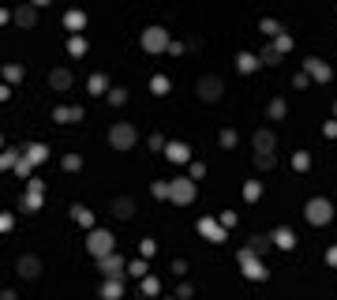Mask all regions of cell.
<instances>
[{
	"instance_id": "cell-1",
	"label": "cell",
	"mask_w": 337,
	"mask_h": 300,
	"mask_svg": "<svg viewBox=\"0 0 337 300\" xmlns=\"http://www.w3.org/2000/svg\"><path fill=\"white\" fill-rule=\"evenodd\" d=\"M113 244H117V237H113L109 229H94L90 240H86V251L98 255V259H105V255H113Z\"/></svg>"
},
{
	"instance_id": "cell-4",
	"label": "cell",
	"mask_w": 337,
	"mask_h": 300,
	"mask_svg": "<svg viewBox=\"0 0 337 300\" xmlns=\"http://www.w3.org/2000/svg\"><path fill=\"white\" fill-rule=\"evenodd\" d=\"M169 199H172V203H180V207H188V203L195 199V180H188V177L169 180Z\"/></svg>"
},
{
	"instance_id": "cell-13",
	"label": "cell",
	"mask_w": 337,
	"mask_h": 300,
	"mask_svg": "<svg viewBox=\"0 0 337 300\" xmlns=\"http://www.w3.org/2000/svg\"><path fill=\"white\" fill-rule=\"evenodd\" d=\"M34 4H23V8H15V23L19 26H34Z\"/></svg>"
},
{
	"instance_id": "cell-9",
	"label": "cell",
	"mask_w": 337,
	"mask_h": 300,
	"mask_svg": "<svg viewBox=\"0 0 337 300\" xmlns=\"http://www.w3.org/2000/svg\"><path fill=\"white\" fill-rule=\"evenodd\" d=\"M71 72H67V68H56V72L49 75V86H53V90H71Z\"/></svg>"
},
{
	"instance_id": "cell-18",
	"label": "cell",
	"mask_w": 337,
	"mask_h": 300,
	"mask_svg": "<svg viewBox=\"0 0 337 300\" xmlns=\"http://www.w3.org/2000/svg\"><path fill=\"white\" fill-rule=\"evenodd\" d=\"M83 23H86L83 12H67V15H64V26H67V30H83Z\"/></svg>"
},
{
	"instance_id": "cell-43",
	"label": "cell",
	"mask_w": 337,
	"mask_h": 300,
	"mask_svg": "<svg viewBox=\"0 0 337 300\" xmlns=\"http://www.w3.org/2000/svg\"><path fill=\"white\" fill-rule=\"evenodd\" d=\"M333 113H337V102H333Z\"/></svg>"
},
{
	"instance_id": "cell-37",
	"label": "cell",
	"mask_w": 337,
	"mask_h": 300,
	"mask_svg": "<svg viewBox=\"0 0 337 300\" xmlns=\"http://www.w3.org/2000/svg\"><path fill=\"white\" fill-rule=\"evenodd\" d=\"M4 75H8V79H15V83H19V79H23V68H19V64H12V68H8V72H4Z\"/></svg>"
},
{
	"instance_id": "cell-11",
	"label": "cell",
	"mask_w": 337,
	"mask_h": 300,
	"mask_svg": "<svg viewBox=\"0 0 337 300\" xmlns=\"http://www.w3.org/2000/svg\"><path fill=\"white\" fill-rule=\"evenodd\" d=\"M251 147H255V150H274V131H266V128L255 131V135H251Z\"/></svg>"
},
{
	"instance_id": "cell-20",
	"label": "cell",
	"mask_w": 337,
	"mask_h": 300,
	"mask_svg": "<svg viewBox=\"0 0 337 300\" xmlns=\"http://www.w3.org/2000/svg\"><path fill=\"white\" fill-rule=\"evenodd\" d=\"M169 161H188V147H184V143H169Z\"/></svg>"
},
{
	"instance_id": "cell-10",
	"label": "cell",
	"mask_w": 337,
	"mask_h": 300,
	"mask_svg": "<svg viewBox=\"0 0 337 300\" xmlns=\"http://www.w3.org/2000/svg\"><path fill=\"white\" fill-rule=\"evenodd\" d=\"M307 75H311V79H319V83H326V79H330V64L311 56V60H307Z\"/></svg>"
},
{
	"instance_id": "cell-16",
	"label": "cell",
	"mask_w": 337,
	"mask_h": 300,
	"mask_svg": "<svg viewBox=\"0 0 337 300\" xmlns=\"http://www.w3.org/2000/svg\"><path fill=\"white\" fill-rule=\"evenodd\" d=\"M53 117H56V124H71V120H79V117H83V109H67V105H60Z\"/></svg>"
},
{
	"instance_id": "cell-8",
	"label": "cell",
	"mask_w": 337,
	"mask_h": 300,
	"mask_svg": "<svg viewBox=\"0 0 337 300\" xmlns=\"http://www.w3.org/2000/svg\"><path fill=\"white\" fill-rule=\"evenodd\" d=\"M98 270L105 278H120L124 274V259L120 255H105V259H98Z\"/></svg>"
},
{
	"instance_id": "cell-42",
	"label": "cell",
	"mask_w": 337,
	"mask_h": 300,
	"mask_svg": "<svg viewBox=\"0 0 337 300\" xmlns=\"http://www.w3.org/2000/svg\"><path fill=\"white\" fill-rule=\"evenodd\" d=\"M30 4H34V8H42V4H49V0H30Z\"/></svg>"
},
{
	"instance_id": "cell-6",
	"label": "cell",
	"mask_w": 337,
	"mask_h": 300,
	"mask_svg": "<svg viewBox=\"0 0 337 300\" xmlns=\"http://www.w3.org/2000/svg\"><path fill=\"white\" fill-rule=\"evenodd\" d=\"M195 90H199V98H202V102H217V98H221V90H225V83H221L217 75H206V79H199Z\"/></svg>"
},
{
	"instance_id": "cell-29",
	"label": "cell",
	"mask_w": 337,
	"mask_h": 300,
	"mask_svg": "<svg viewBox=\"0 0 337 300\" xmlns=\"http://www.w3.org/2000/svg\"><path fill=\"white\" fill-rule=\"evenodd\" d=\"M274 45H277V53H288V49H292V38H288V34H281Z\"/></svg>"
},
{
	"instance_id": "cell-12",
	"label": "cell",
	"mask_w": 337,
	"mask_h": 300,
	"mask_svg": "<svg viewBox=\"0 0 337 300\" xmlns=\"http://www.w3.org/2000/svg\"><path fill=\"white\" fill-rule=\"evenodd\" d=\"M38 270H42V263H38L34 255H23V259H19V274H23V278H38Z\"/></svg>"
},
{
	"instance_id": "cell-21",
	"label": "cell",
	"mask_w": 337,
	"mask_h": 300,
	"mask_svg": "<svg viewBox=\"0 0 337 300\" xmlns=\"http://www.w3.org/2000/svg\"><path fill=\"white\" fill-rule=\"evenodd\" d=\"M236 68H240V72H255V68H258V60H255L251 53H240V56H236Z\"/></svg>"
},
{
	"instance_id": "cell-3",
	"label": "cell",
	"mask_w": 337,
	"mask_h": 300,
	"mask_svg": "<svg viewBox=\"0 0 337 300\" xmlns=\"http://www.w3.org/2000/svg\"><path fill=\"white\" fill-rule=\"evenodd\" d=\"M109 143L117 150H131L135 147V124H128V120L113 124V128H109Z\"/></svg>"
},
{
	"instance_id": "cell-30",
	"label": "cell",
	"mask_w": 337,
	"mask_h": 300,
	"mask_svg": "<svg viewBox=\"0 0 337 300\" xmlns=\"http://www.w3.org/2000/svg\"><path fill=\"white\" fill-rule=\"evenodd\" d=\"M23 207H26V210H34V207H42V195H38V191H30V195H26V199H23Z\"/></svg>"
},
{
	"instance_id": "cell-26",
	"label": "cell",
	"mask_w": 337,
	"mask_h": 300,
	"mask_svg": "<svg viewBox=\"0 0 337 300\" xmlns=\"http://www.w3.org/2000/svg\"><path fill=\"white\" fill-rule=\"evenodd\" d=\"M67 53H71V56H83V53H86V42H83V38H71V42H67Z\"/></svg>"
},
{
	"instance_id": "cell-39",
	"label": "cell",
	"mask_w": 337,
	"mask_h": 300,
	"mask_svg": "<svg viewBox=\"0 0 337 300\" xmlns=\"http://www.w3.org/2000/svg\"><path fill=\"white\" fill-rule=\"evenodd\" d=\"M236 143V131H221V147H233Z\"/></svg>"
},
{
	"instance_id": "cell-24",
	"label": "cell",
	"mask_w": 337,
	"mask_h": 300,
	"mask_svg": "<svg viewBox=\"0 0 337 300\" xmlns=\"http://www.w3.org/2000/svg\"><path fill=\"white\" fill-rule=\"evenodd\" d=\"M270 244H274V237H251V244H247V248H251L255 255H258V251H266Z\"/></svg>"
},
{
	"instance_id": "cell-36",
	"label": "cell",
	"mask_w": 337,
	"mask_h": 300,
	"mask_svg": "<svg viewBox=\"0 0 337 300\" xmlns=\"http://www.w3.org/2000/svg\"><path fill=\"white\" fill-rule=\"evenodd\" d=\"M79 165H83L79 154H67V158H64V169H79Z\"/></svg>"
},
{
	"instance_id": "cell-33",
	"label": "cell",
	"mask_w": 337,
	"mask_h": 300,
	"mask_svg": "<svg viewBox=\"0 0 337 300\" xmlns=\"http://www.w3.org/2000/svg\"><path fill=\"white\" fill-rule=\"evenodd\" d=\"M263 34H281V26H277L274 19H263Z\"/></svg>"
},
{
	"instance_id": "cell-22",
	"label": "cell",
	"mask_w": 337,
	"mask_h": 300,
	"mask_svg": "<svg viewBox=\"0 0 337 300\" xmlns=\"http://www.w3.org/2000/svg\"><path fill=\"white\" fill-rule=\"evenodd\" d=\"M101 296H109V300H117L120 296V278H109V282L101 285Z\"/></svg>"
},
{
	"instance_id": "cell-23",
	"label": "cell",
	"mask_w": 337,
	"mask_h": 300,
	"mask_svg": "<svg viewBox=\"0 0 337 300\" xmlns=\"http://www.w3.org/2000/svg\"><path fill=\"white\" fill-rule=\"evenodd\" d=\"M255 165L258 169H274V154L270 150H255Z\"/></svg>"
},
{
	"instance_id": "cell-34",
	"label": "cell",
	"mask_w": 337,
	"mask_h": 300,
	"mask_svg": "<svg viewBox=\"0 0 337 300\" xmlns=\"http://www.w3.org/2000/svg\"><path fill=\"white\" fill-rule=\"evenodd\" d=\"M258 195H263V188H258V184H247V188H244V199H258Z\"/></svg>"
},
{
	"instance_id": "cell-27",
	"label": "cell",
	"mask_w": 337,
	"mask_h": 300,
	"mask_svg": "<svg viewBox=\"0 0 337 300\" xmlns=\"http://www.w3.org/2000/svg\"><path fill=\"white\" fill-rule=\"evenodd\" d=\"M90 94H105V75H90Z\"/></svg>"
},
{
	"instance_id": "cell-40",
	"label": "cell",
	"mask_w": 337,
	"mask_h": 300,
	"mask_svg": "<svg viewBox=\"0 0 337 300\" xmlns=\"http://www.w3.org/2000/svg\"><path fill=\"white\" fill-rule=\"evenodd\" d=\"M154 195H158V199H169V184H154Z\"/></svg>"
},
{
	"instance_id": "cell-25",
	"label": "cell",
	"mask_w": 337,
	"mask_h": 300,
	"mask_svg": "<svg viewBox=\"0 0 337 300\" xmlns=\"http://www.w3.org/2000/svg\"><path fill=\"white\" fill-rule=\"evenodd\" d=\"M71 218L79 221V225H94V218H90V210H86V207H75V210H71Z\"/></svg>"
},
{
	"instance_id": "cell-32",
	"label": "cell",
	"mask_w": 337,
	"mask_h": 300,
	"mask_svg": "<svg viewBox=\"0 0 337 300\" xmlns=\"http://www.w3.org/2000/svg\"><path fill=\"white\" fill-rule=\"evenodd\" d=\"M270 117L281 120V117H285V102H274V105H270Z\"/></svg>"
},
{
	"instance_id": "cell-35",
	"label": "cell",
	"mask_w": 337,
	"mask_h": 300,
	"mask_svg": "<svg viewBox=\"0 0 337 300\" xmlns=\"http://www.w3.org/2000/svg\"><path fill=\"white\" fill-rule=\"evenodd\" d=\"M128 270H131V274H135V278H142V274H146V263H142V259H135V263H131Z\"/></svg>"
},
{
	"instance_id": "cell-7",
	"label": "cell",
	"mask_w": 337,
	"mask_h": 300,
	"mask_svg": "<svg viewBox=\"0 0 337 300\" xmlns=\"http://www.w3.org/2000/svg\"><path fill=\"white\" fill-rule=\"evenodd\" d=\"M240 263H244V274H247V278H255V282H263V278H266V266L255 259V251H251V248L240 251Z\"/></svg>"
},
{
	"instance_id": "cell-14",
	"label": "cell",
	"mask_w": 337,
	"mask_h": 300,
	"mask_svg": "<svg viewBox=\"0 0 337 300\" xmlns=\"http://www.w3.org/2000/svg\"><path fill=\"white\" fill-rule=\"evenodd\" d=\"M274 244L277 248H296V233H292V229H277V233H274Z\"/></svg>"
},
{
	"instance_id": "cell-41",
	"label": "cell",
	"mask_w": 337,
	"mask_h": 300,
	"mask_svg": "<svg viewBox=\"0 0 337 300\" xmlns=\"http://www.w3.org/2000/svg\"><path fill=\"white\" fill-rule=\"evenodd\" d=\"M326 259H330V266H337V248H330V255H326Z\"/></svg>"
},
{
	"instance_id": "cell-19",
	"label": "cell",
	"mask_w": 337,
	"mask_h": 300,
	"mask_svg": "<svg viewBox=\"0 0 337 300\" xmlns=\"http://www.w3.org/2000/svg\"><path fill=\"white\" fill-rule=\"evenodd\" d=\"M199 229H202V233H206L210 240H225V233L217 229V221H210V218H206V221H199Z\"/></svg>"
},
{
	"instance_id": "cell-2",
	"label": "cell",
	"mask_w": 337,
	"mask_h": 300,
	"mask_svg": "<svg viewBox=\"0 0 337 300\" xmlns=\"http://www.w3.org/2000/svg\"><path fill=\"white\" fill-rule=\"evenodd\" d=\"M304 218L311 221V225H330V221H333V207L326 199H311L304 207Z\"/></svg>"
},
{
	"instance_id": "cell-38",
	"label": "cell",
	"mask_w": 337,
	"mask_h": 300,
	"mask_svg": "<svg viewBox=\"0 0 337 300\" xmlns=\"http://www.w3.org/2000/svg\"><path fill=\"white\" fill-rule=\"evenodd\" d=\"M30 165H34V161H26V158H19V165H15V173H19V177H26V173H30Z\"/></svg>"
},
{
	"instance_id": "cell-17",
	"label": "cell",
	"mask_w": 337,
	"mask_h": 300,
	"mask_svg": "<svg viewBox=\"0 0 337 300\" xmlns=\"http://www.w3.org/2000/svg\"><path fill=\"white\" fill-rule=\"evenodd\" d=\"M113 214H117V218H131L135 214V203L131 199H117V203H113Z\"/></svg>"
},
{
	"instance_id": "cell-15",
	"label": "cell",
	"mask_w": 337,
	"mask_h": 300,
	"mask_svg": "<svg viewBox=\"0 0 337 300\" xmlns=\"http://www.w3.org/2000/svg\"><path fill=\"white\" fill-rule=\"evenodd\" d=\"M45 158H49V147H42V143H30V147H26V161L38 165V161H45Z\"/></svg>"
},
{
	"instance_id": "cell-31",
	"label": "cell",
	"mask_w": 337,
	"mask_h": 300,
	"mask_svg": "<svg viewBox=\"0 0 337 300\" xmlns=\"http://www.w3.org/2000/svg\"><path fill=\"white\" fill-rule=\"evenodd\" d=\"M277 56H281V53H277V45H270V49H263V60H266V64H277Z\"/></svg>"
},
{
	"instance_id": "cell-28",
	"label": "cell",
	"mask_w": 337,
	"mask_h": 300,
	"mask_svg": "<svg viewBox=\"0 0 337 300\" xmlns=\"http://www.w3.org/2000/svg\"><path fill=\"white\" fill-rule=\"evenodd\" d=\"M150 86H154V94H165V90H169V79H165V75H154Z\"/></svg>"
},
{
	"instance_id": "cell-5",
	"label": "cell",
	"mask_w": 337,
	"mask_h": 300,
	"mask_svg": "<svg viewBox=\"0 0 337 300\" xmlns=\"http://www.w3.org/2000/svg\"><path fill=\"white\" fill-rule=\"evenodd\" d=\"M165 45H169V34L161 26H146L142 30V49L146 53H165Z\"/></svg>"
}]
</instances>
